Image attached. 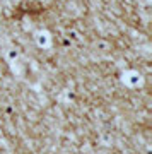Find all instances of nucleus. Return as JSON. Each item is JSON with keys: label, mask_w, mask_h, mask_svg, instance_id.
I'll use <instances>...</instances> for the list:
<instances>
[{"label": "nucleus", "mask_w": 152, "mask_h": 154, "mask_svg": "<svg viewBox=\"0 0 152 154\" xmlns=\"http://www.w3.org/2000/svg\"><path fill=\"white\" fill-rule=\"evenodd\" d=\"M94 46H96L98 50H101V51H106V50H109V43H108V41H103V39L96 41V43H94Z\"/></svg>", "instance_id": "5"}, {"label": "nucleus", "mask_w": 152, "mask_h": 154, "mask_svg": "<svg viewBox=\"0 0 152 154\" xmlns=\"http://www.w3.org/2000/svg\"><path fill=\"white\" fill-rule=\"evenodd\" d=\"M4 57H5V60L11 63L12 69H16V65H19V62H21V55H19V51H17L16 48H5Z\"/></svg>", "instance_id": "3"}, {"label": "nucleus", "mask_w": 152, "mask_h": 154, "mask_svg": "<svg viewBox=\"0 0 152 154\" xmlns=\"http://www.w3.org/2000/svg\"><path fill=\"white\" fill-rule=\"evenodd\" d=\"M34 41H36V45H38L39 48L48 50L53 45V36H51V33H50L48 29H39V31L34 33Z\"/></svg>", "instance_id": "2"}, {"label": "nucleus", "mask_w": 152, "mask_h": 154, "mask_svg": "<svg viewBox=\"0 0 152 154\" xmlns=\"http://www.w3.org/2000/svg\"><path fill=\"white\" fill-rule=\"evenodd\" d=\"M121 81H123V84L128 86V88H138V86L144 84V77H142L140 72L132 70L130 69V70H125L121 74Z\"/></svg>", "instance_id": "1"}, {"label": "nucleus", "mask_w": 152, "mask_h": 154, "mask_svg": "<svg viewBox=\"0 0 152 154\" xmlns=\"http://www.w3.org/2000/svg\"><path fill=\"white\" fill-rule=\"evenodd\" d=\"M67 38L70 41H74V43H79L81 41V34L77 33L75 29H70V31H67Z\"/></svg>", "instance_id": "4"}]
</instances>
